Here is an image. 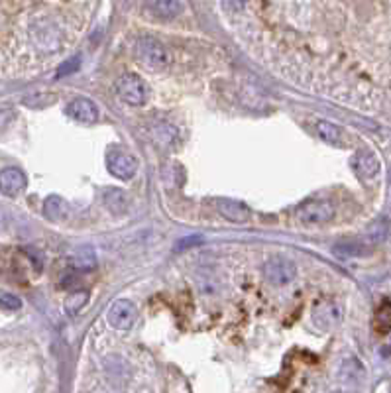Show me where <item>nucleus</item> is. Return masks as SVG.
<instances>
[{
	"label": "nucleus",
	"instance_id": "obj_3",
	"mask_svg": "<svg viewBox=\"0 0 391 393\" xmlns=\"http://www.w3.org/2000/svg\"><path fill=\"white\" fill-rule=\"evenodd\" d=\"M297 276V267L293 264V260H289L285 256H272L267 258L264 264V278L276 285V287H285Z\"/></svg>",
	"mask_w": 391,
	"mask_h": 393
},
{
	"label": "nucleus",
	"instance_id": "obj_12",
	"mask_svg": "<svg viewBox=\"0 0 391 393\" xmlns=\"http://www.w3.org/2000/svg\"><path fill=\"white\" fill-rule=\"evenodd\" d=\"M146 4L148 10L160 20H173L183 10L181 0H146Z\"/></svg>",
	"mask_w": 391,
	"mask_h": 393
},
{
	"label": "nucleus",
	"instance_id": "obj_19",
	"mask_svg": "<svg viewBox=\"0 0 391 393\" xmlns=\"http://www.w3.org/2000/svg\"><path fill=\"white\" fill-rule=\"evenodd\" d=\"M0 307L8 309V311H16V309L22 307V301L18 299L16 295H12V293H0Z\"/></svg>",
	"mask_w": 391,
	"mask_h": 393
},
{
	"label": "nucleus",
	"instance_id": "obj_1",
	"mask_svg": "<svg viewBox=\"0 0 391 393\" xmlns=\"http://www.w3.org/2000/svg\"><path fill=\"white\" fill-rule=\"evenodd\" d=\"M134 53L150 69H163L169 63V51L153 35H140L134 44Z\"/></svg>",
	"mask_w": 391,
	"mask_h": 393
},
{
	"label": "nucleus",
	"instance_id": "obj_22",
	"mask_svg": "<svg viewBox=\"0 0 391 393\" xmlns=\"http://www.w3.org/2000/svg\"><path fill=\"white\" fill-rule=\"evenodd\" d=\"M193 244H201V238H199V236H193V238H185V242L181 240L177 248H187V246H193Z\"/></svg>",
	"mask_w": 391,
	"mask_h": 393
},
{
	"label": "nucleus",
	"instance_id": "obj_17",
	"mask_svg": "<svg viewBox=\"0 0 391 393\" xmlns=\"http://www.w3.org/2000/svg\"><path fill=\"white\" fill-rule=\"evenodd\" d=\"M46 215H47V219H51V220H59V219H63L65 217V201L61 199V196H49L46 201Z\"/></svg>",
	"mask_w": 391,
	"mask_h": 393
},
{
	"label": "nucleus",
	"instance_id": "obj_13",
	"mask_svg": "<svg viewBox=\"0 0 391 393\" xmlns=\"http://www.w3.org/2000/svg\"><path fill=\"white\" fill-rule=\"evenodd\" d=\"M71 266H73V269L83 271V274L97 269L99 260H97L94 250L89 248V246H81V248H77V250L73 252V256H71Z\"/></svg>",
	"mask_w": 391,
	"mask_h": 393
},
{
	"label": "nucleus",
	"instance_id": "obj_6",
	"mask_svg": "<svg viewBox=\"0 0 391 393\" xmlns=\"http://www.w3.org/2000/svg\"><path fill=\"white\" fill-rule=\"evenodd\" d=\"M313 321L319 328H324V331L334 328L336 324H340V321H342V309L334 301H321L313 309Z\"/></svg>",
	"mask_w": 391,
	"mask_h": 393
},
{
	"label": "nucleus",
	"instance_id": "obj_18",
	"mask_svg": "<svg viewBox=\"0 0 391 393\" xmlns=\"http://www.w3.org/2000/svg\"><path fill=\"white\" fill-rule=\"evenodd\" d=\"M87 301H89L87 291H73V295H69L67 301H65V309H67L69 315H77L87 305Z\"/></svg>",
	"mask_w": 391,
	"mask_h": 393
},
{
	"label": "nucleus",
	"instance_id": "obj_5",
	"mask_svg": "<svg viewBox=\"0 0 391 393\" xmlns=\"http://www.w3.org/2000/svg\"><path fill=\"white\" fill-rule=\"evenodd\" d=\"M106 167L115 177L128 181L138 172V160L128 151L113 150L108 151V156H106Z\"/></svg>",
	"mask_w": 391,
	"mask_h": 393
},
{
	"label": "nucleus",
	"instance_id": "obj_8",
	"mask_svg": "<svg viewBox=\"0 0 391 393\" xmlns=\"http://www.w3.org/2000/svg\"><path fill=\"white\" fill-rule=\"evenodd\" d=\"M67 116H71L73 120L77 122H83V124H92L99 120V106L92 103L91 99H85V97H79L75 101H71L65 108Z\"/></svg>",
	"mask_w": 391,
	"mask_h": 393
},
{
	"label": "nucleus",
	"instance_id": "obj_16",
	"mask_svg": "<svg viewBox=\"0 0 391 393\" xmlns=\"http://www.w3.org/2000/svg\"><path fill=\"white\" fill-rule=\"evenodd\" d=\"M368 252V248L360 242H338L333 246V254L336 258H358V256H364Z\"/></svg>",
	"mask_w": 391,
	"mask_h": 393
},
{
	"label": "nucleus",
	"instance_id": "obj_7",
	"mask_svg": "<svg viewBox=\"0 0 391 393\" xmlns=\"http://www.w3.org/2000/svg\"><path fill=\"white\" fill-rule=\"evenodd\" d=\"M136 315L138 312H136V307L132 301L118 299L113 303V307L108 311V323L118 331H128L136 321Z\"/></svg>",
	"mask_w": 391,
	"mask_h": 393
},
{
	"label": "nucleus",
	"instance_id": "obj_20",
	"mask_svg": "<svg viewBox=\"0 0 391 393\" xmlns=\"http://www.w3.org/2000/svg\"><path fill=\"white\" fill-rule=\"evenodd\" d=\"M79 61H81L79 58H75V59H71V61H67V63L63 65V69L58 71V77H63V75H67V73H71V71L77 69V67H79Z\"/></svg>",
	"mask_w": 391,
	"mask_h": 393
},
{
	"label": "nucleus",
	"instance_id": "obj_15",
	"mask_svg": "<svg viewBox=\"0 0 391 393\" xmlns=\"http://www.w3.org/2000/svg\"><path fill=\"white\" fill-rule=\"evenodd\" d=\"M317 134H319V138H321L322 142H326V144H331V146H338V144L342 142V132H340V128L333 124V122H328V120L317 122Z\"/></svg>",
	"mask_w": 391,
	"mask_h": 393
},
{
	"label": "nucleus",
	"instance_id": "obj_21",
	"mask_svg": "<svg viewBox=\"0 0 391 393\" xmlns=\"http://www.w3.org/2000/svg\"><path fill=\"white\" fill-rule=\"evenodd\" d=\"M14 118V110L10 108H0V128H6Z\"/></svg>",
	"mask_w": 391,
	"mask_h": 393
},
{
	"label": "nucleus",
	"instance_id": "obj_9",
	"mask_svg": "<svg viewBox=\"0 0 391 393\" xmlns=\"http://www.w3.org/2000/svg\"><path fill=\"white\" fill-rule=\"evenodd\" d=\"M352 165H354L358 177H362V179H374L380 174V160L374 151L369 150L358 151L352 158Z\"/></svg>",
	"mask_w": 391,
	"mask_h": 393
},
{
	"label": "nucleus",
	"instance_id": "obj_10",
	"mask_svg": "<svg viewBox=\"0 0 391 393\" xmlns=\"http://www.w3.org/2000/svg\"><path fill=\"white\" fill-rule=\"evenodd\" d=\"M26 189V175L18 167H6L0 172V193L14 196Z\"/></svg>",
	"mask_w": 391,
	"mask_h": 393
},
{
	"label": "nucleus",
	"instance_id": "obj_4",
	"mask_svg": "<svg viewBox=\"0 0 391 393\" xmlns=\"http://www.w3.org/2000/svg\"><path fill=\"white\" fill-rule=\"evenodd\" d=\"M336 215V208L331 201L326 199H313L307 201L305 205H301L297 210V219L303 224H313V226H319V224H326L331 222Z\"/></svg>",
	"mask_w": 391,
	"mask_h": 393
},
{
	"label": "nucleus",
	"instance_id": "obj_14",
	"mask_svg": "<svg viewBox=\"0 0 391 393\" xmlns=\"http://www.w3.org/2000/svg\"><path fill=\"white\" fill-rule=\"evenodd\" d=\"M372 328L376 335H388L391 331V301H383L380 307L374 312V321H372Z\"/></svg>",
	"mask_w": 391,
	"mask_h": 393
},
{
	"label": "nucleus",
	"instance_id": "obj_2",
	"mask_svg": "<svg viewBox=\"0 0 391 393\" xmlns=\"http://www.w3.org/2000/svg\"><path fill=\"white\" fill-rule=\"evenodd\" d=\"M116 93L132 106H142L150 101V87L136 73H124L118 81H116Z\"/></svg>",
	"mask_w": 391,
	"mask_h": 393
},
{
	"label": "nucleus",
	"instance_id": "obj_11",
	"mask_svg": "<svg viewBox=\"0 0 391 393\" xmlns=\"http://www.w3.org/2000/svg\"><path fill=\"white\" fill-rule=\"evenodd\" d=\"M217 210L231 222L242 224L250 219V208L246 207L240 201H232V199H217Z\"/></svg>",
	"mask_w": 391,
	"mask_h": 393
}]
</instances>
